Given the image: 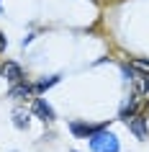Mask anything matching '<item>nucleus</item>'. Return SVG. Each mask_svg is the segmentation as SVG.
Segmentation results:
<instances>
[{
	"label": "nucleus",
	"mask_w": 149,
	"mask_h": 152,
	"mask_svg": "<svg viewBox=\"0 0 149 152\" xmlns=\"http://www.w3.org/2000/svg\"><path fill=\"white\" fill-rule=\"evenodd\" d=\"M5 44H8V41H5V36L0 34V52H5Z\"/></svg>",
	"instance_id": "10"
},
{
	"label": "nucleus",
	"mask_w": 149,
	"mask_h": 152,
	"mask_svg": "<svg viewBox=\"0 0 149 152\" xmlns=\"http://www.w3.org/2000/svg\"><path fill=\"white\" fill-rule=\"evenodd\" d=\"M33 111L39 113L44 121H54V111H52V106H49L44 98H36V101H33Z\"/></svg>",
	"instance_id": "3"
},
{
	"label": "nucleus",
	"mask_w": 149,
	"mask_h": 152,
	"mask_svg": "<svg viewBox=\"0 0 149 152\" xmlns=\"http://www.w3.org/2000/svg\"><path fill=\"white\" fill-rule=\"evenodd\" d=\"M90 150L93 152H118V139L110 132L100 129V132H95L90 137Z\"/></svg>",
	"instance_id": "1"
},
{
	"label": "nucleus",
	"mask_w": 149,
	"mask_h": 152,
	"mask_svg": "<svg viewBox=\"0 0 149 152\" xmlns=\"http://www.w3.org/2000/svg\"><path fill=\"white\" fill-rule=\"evenodd\" d=\"M126 124L131 126V132L139 137V139H144V137H147V129H144V119H139V116H131V119L126 121Z\"/></svg>",
	"instance_id": "5"
},
{
	"label": "nucleus",
	"mask_w": 149,
	"mask_h": 152,
	"mask_svg": "<svg viewBox=\"0 0 149 152\" xmlns=\"http://www.w3.org/2000/svg\"><path fill=\"white\" fill-rule=\"evenodd\" d=\"M54 83H59V75H54V77H49V80H41L39 85H36V90H47V88H52Z\"/></svg>",
	"instance_id": "7"
},
{
	"label": "nucleus",
	"mask_w": 149,
	"mask_h": 152,
	"mask_svg": "<svg viewBox=\"0 0 149 152\" xmlns=\"http://www.w3.org/2000/svg\"><path fill=\"white\" fill-rule=\"evenodd\" d=\"M3 75H5L10 83H23V70H21L16 62H5L3 64Z\"/></svg>",
	"instance_id": "2"
},
{
	"label": "nucleus",
	"mask_w": 149,
	"mask_h": 152,
	"mask_svg": "<svg viewBox=\"0 0 149 152\" xmlns=\"http://www.w3.org/2000/svg\"><path fill=\"white\" fill-rule=\"evenodd\" d=\"M70 126H72V132H75V134H80V137H82V134H85V137H87V134L93 137L95 132L105 129V124H98V126H93V124H80V121H72Z\"/></svg>",
	"instance_id": "4"
},
{
	"label": "nucleus",
	"mask_w": 149,
	"mask_h": 152,
	"mask_svg": "<svg viewBox=\"0 0 149 152\" xmlns=\"http://www.w3.org/2000/svg\"><path fill=\"white\" fill-rule=\"evenodd\" d=\"M134 67H139V70H144L149 75V62H134Z\"/></svg>",
	"instance_id": "9"
},
{
	"label": "nucleus",
	"mask_w": 149,
	"mask_h": 152,
	"mask_svg": "<svg viewBox=\"0 0 149 152\" xmlns=\"http://www.w3.org/2000/svg\"><path fill=\"white\" fill-rule=\"evenodd\" d=\"M28 96H31V88L28 85H21V83H16V88L10 90V98H16V101H23Z\"/></svg>",
	"instance_id": "6"
},
{
	"label": "nucleus",
	"mask_w": 149,
	"mask_h": 152,
	"mask_svg": "<svg viewBox=\"0 0 149 152\" xmlns=\"http://www.w3.org/2000/svg\"><path fill=\"white\" fill-rule=\"evenodd\" d=\"M16 124H18V126H26V124H28V116H23V113L18 111L16 113Z\"/></svg>",
	"instance_id": "8"
}]
</instances>
